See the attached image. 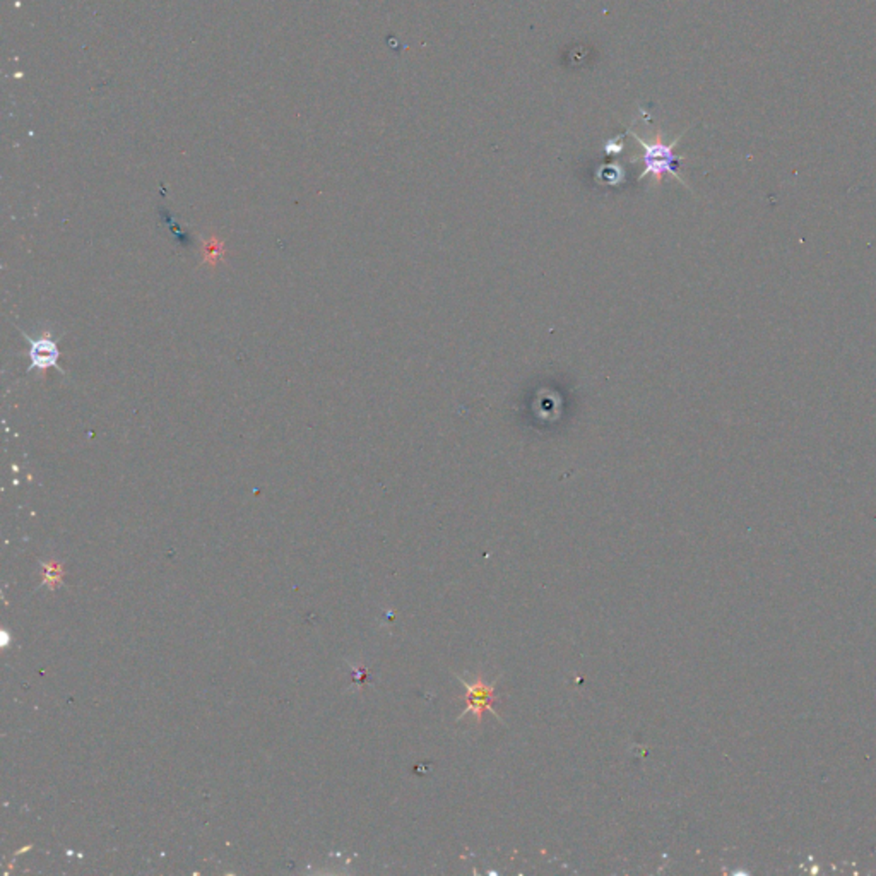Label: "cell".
Returning <instances> with one entry per match:
<instances>
[{
	"instance_id": "1",
	"label": "cell",
	"mask_w": 876,
	"mask_h": 876,
	"mask_svg": "<svg viewBox=\"0 0 876 876\" xmlns=\"http://www.w3.org/2000/svg\"><path fill=\"white\" fill-rule=\"evenodd\" d=\"M628 134L644 149V155H642L644 172L638 176V182H642L645 176H653L654 184L657 187V185H661V182L664 180V176L671 175L673 178H676L680 184H683L685 187H688L685 180H683V176L680 175V172H678V168H680V165L683 161V156H678L674 153L676 146L682 141V137H683L685 132L682 136H678L673 143H666L659 132L654 136L651 141L642 139L640 136H637L632 130H628Z\"/></svg>"
},
{
	"instance_id": "2",
	"label": "cell",
	"mask_w": 876,
	"mask_h": 876,
	"mask_svg": "<svg viewBox=\"0 0 876 876\" xmlns=\"http://www.w3.org/2000/svg\"><path fill=\"white\" fill-rule=\"evenodd\" d=\"M467 693H466V711L462 712L461 717L466 716V714H473L476 717V721L481 722L483 721V716L486 714V711L494 712L495 716L498 717V712H495V685H488L483 676L479 674L478 678L473 682V683H467L464 682L462 678H459Z\"/></svg>"
},
{
	"instance_id": "3",
	"label": "cell",
	"mask_w": 876,
	"mask_h": 876,
	"mask_svg": "<svg viewBox=\"0 0 876 876\" xmlns=\"http://www.w3.org/2000/svg\"><path fill=\"white\" fill-rule=\"evenodd\" d=\"M24 339L30 344V353L28 354H30V362L32 363L28 367V372H32L34 368H38L40 372H45V370L52 367L59 368L57 362H59L61 351H59V346H57V341H53L50 337V333L40 335L38 339H33L30 335L24 334Z\"/></svg>"
},
{
	"instance_id": "4",
	"label": "cell",
	"mask_w": 876,
	"mask_h": 876,
	"mask_svg": "<svg viewBox=\"0 0 876 876\" xmlns=\"http://www.w3.org/2000/svg\"><path fill=\"white\" fill-rule=\"evenodd\" d=\"M224 255V243L221 240L209 239L204 240V247H203V257H204V262L209 264V266H216Z\"/></svg>"
}]
</instances>
